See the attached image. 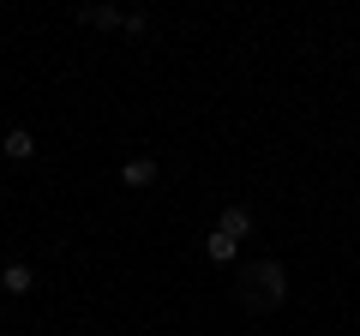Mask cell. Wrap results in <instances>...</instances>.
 I'll use <instances>...</instances> for the list:
<instances>
[{"label": "cell", "mask_w": 360, "mask_h": 336, "mask_svg": "<svg viewBox=\"0 0 360 336\" xmlns=\"http://www.w3.org/2000/svg\"><path fill=\"white\" fill-rule=\"evenodd\" d=\"M258 300H264V306L283 300V264H258Z\"/></svg>", "instance_id": "6da1fadb"}, {"label": "cell", "mask_w": 360, "mask_h": 336, "mask_svg": "<svg viewBox=\"0 0 360 336\" xmlns=\"http://www.w3.org/2000/svg\"><path fill=\"white\" fill-rule=\"evenodd\" d=\"M222 234H229V240H246V234H252V210H240V205H229L222 210V222H217Z\"/></svg>", "instance_id": "7a4b0ae2"}, {"label": "cell", "mask_w": 360, "mask_h": 336, "mask_svg": "<svg viewBox=\"0 0 360 336\" xmlns=\"http://www.w3.org/2000/svg\"><path fill=\"white\" fill-rule=\"evenodd\" d=\"M120 181H127V186H150L156 181V162H150V156H132V162L120 168Z\"/></svg>", "instance_id": "3957f363"}, {"label": "cell", "mask_w": 360, "mask_h": 336, "mask_svg": "<svg viewBox=\"0 0 360 336\" xmlns=\"http://www.w3.org/2000/svg\"><path fill=\"white\" fill-rule=\"evenodd\" d=\"M0 150L13 156V162H25V156H30V150H37V138H30V132H25V127H13V132H6V138H0Z\"/></svg>", "instance_id": "277c9868"}, {"label": "cell", "mask_w": 360, "mask_h": 336, "mask_svg": "<svg viewBox=\"0 0 360 336\" xmlns=\"http://www.w3.org/2000/svg\"><path fill=\"white\" fill-rule=\"evenodd\" d=\"M30 283H37L30 264H6V271H0V288H13V295H30Z\"/></svg>", "instance_id": "5b68a950"}, {"label": "cell", "mask_w": 360, "mask_h": 336, "mask_svg": "<svg viewBox=\"0 0 360 336\" xmlns=\"http://www.w3.org/2000/svg\"><path fill=\"white\" fill-rule=\"evenodd\" d=\"M205 252H210V264H229L234 252H240V240H229V234L217 228V234H210V240H205Z\"/></svg>", "instance_id": "8992f818"}, {"label": "cell", "mask_w": 360, "mask_h": 336, "mask_svg": "<svg viewBox=\"0 0 360 336\" xmlns=\"http://www.w3.org/2000/svg\"><path fill=\"white\" fill-rule=\"evenodd\" d=\"M84 18H90L96 30H115V25H127V18H120L115 6H84Z\"/></svg>", "instance_id": "52a82bcc"}]
</instances>
